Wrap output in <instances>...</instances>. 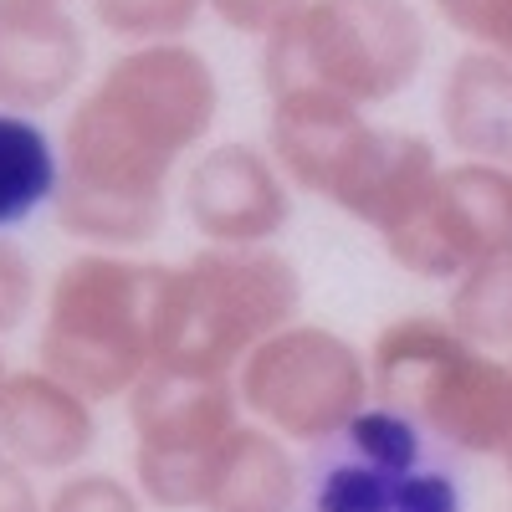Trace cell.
Wrapping results in <instances>:
<instances>
[{"mask_svg": "<svg viewBox=\"0 0 512 512\" xmlns=\"http://www.w3.org/2000/svg\"><path fill=\"white\" fill-rule=\"evenodd\" d=\"M216 113V67L190 41L123 47L62 128L57 226L98 251L154 241L180 164L210 139Z\"/></svg>", "mask_w": 512, "mask_h": 512, "instance_id": "1", "label": "cell"}, {"mask_svg": "<svg viewBox=\"0 0 512 512\" xmlns=\"http://www.w3.org/2000/svg\"><path fill=\"white\" fill-rule=\"evenodd\" d=\"M169 262H139L128 251H77L47 287L36 359L93 405L123 400L164 349Z\"/></svg>", "mask_w": 512, "mask_h": 512, "instance_id": "2", "label": "cell"}, {"mask_svg": "<svg viewBox=\"0 0 512 512\" xmlns=\"http://www.w3.org/2000/svg\"><path fill=\"white\" fill-rule=\"evenodd\" d=\"M262 41V93H328L379 108L415 88L431 31L410 0H297Z\"/></svg>", "mask_w": 512, "mask_h": 512, "instance_id": "3", "label": "cell"}, {"mask_svg": "<svg viewBox=\"0 0 512 512\" xmlns=\"http://www.w3.org/2000/svg\"><path fill=\"white\" fill-rule=\"evenodd\" d=\"M369 359V395L415 420L425 436L466 456L512 451V359L477 349L436 318L410 313L384 323Z\"/></svg>", "mask_w": 512, "mask_h": 512, "instance_id": "4", "label": "cell"}, {"mask_svg": "<svg viewBox=\"0 0 512 512\" xmlns=\"http://www.w3.org/2000/svg\"><path fill=\"white\" fill-rule=\"evenodd\" d=\"M303 313V277L292 256L267 246H200L175 262L154 364L195 374H236V364Z\"/></svg>", "mask_w": 512, "mask_h": 512, "instance_id": "5", "label": "cell"}, {"mask_svg": "<svg viewBox=\"0 0 512 512\" xmlns=\"http://www.w3.org/2000/svg\"><path fill=\"white\" fill-rule=\"evenodd\" d=\"M236 400L282 441L318 446L374 400L369 359L344 333L292 318L236 364Z\"/></svg>", "mask_w": 512, "mask_h": 512, "instance_id": "6", "label": "cell"}, {"mask_svg": "<svg viewBox=\"0 0 512 512\" xmlns=\"http://www.w3.org/2000/svg\"><path fill=\"white\" fill-rule=\"evenodd\" d=\"M134 425V482L159 512L200 507L205 466L241 420L236 374H195L175 364H149L123 395Z\"/></svg>", "mask_w": 512, "mask_h": 512, "instance_id": "7", "label": "cell"}, {"mask_svg": "<svg viewBox=\"0 0 512 512\" xmlns=\"http://www.w3.org/2000/svg\"><path fill=\"white\" fill-rule=\"evenodd\" d=\"M384 256L420 282H451L482 256L512 246V169L456 159L441 164L425 195L379 231Z\"/></svg>", "mask_w": 512, "mask_h": 512, "instance_id": "8", "label": "cell"}, {"mask_svg": "<svg viewBox=\"0 0 512 512\" xmlns=\"http://www.w3.org/2000/svg\"><path fill=\"white\" fill-rule=\"evenodd\" d=\"M180 210L205 246H267L292 221V185L262 144L226 139L185 164Z\"/></svg>", "mask_w": 512, "mask_h": 512, "instance_id": "9", "label": "cell"}, {"mask_svg": "<svg viewBox=\"0 0 512 512\" xmlns=\"http://www.w3.org/2000/svg\"><path fill=\"white\" fill-rule=\"evenodd\" d=\"M313 512H395L400 487L425 461V431L390 405H364L344 431L313 446Z\"/></svg>", "mask_w": 512, "mask_h": 512, "instance_id": "10", "label": "cell"}, {"mask_svg": "<svg viewBox=\"0 0 512 512\" xmlns=\"http://www.w3.org/2000/svg\"><path fill=\"white\" fill-rule=\"evenodd\" d=\"M88 72V31L67 0H0V108L47 113Z\"/></svg>", "mask_w": 512, "mask_h": 512, "instance_id": "11", "label": "cell"}, {"mask_svg": "<svg viewBox=\"0 0 512 512\" xmlns=\"http://www.w3.org/2000/svg\"><path fill=\"white\" fill-rule=\"evenodd\" d=\"M98 446V410L47 369H6L0 379V451L21 472H72Z\"/></svg>", "mask_w": 512, "mask_h": 512, "instance_id": "12", "label": "cell"}, {"mask_svg": "<svg viewBox=\"0 0 512 512\" xmlns=\"http://www.w3.org/2000/svg\"><path fill=\"white\" fill-rule=\"evenodd\" d=\"M436 169H441V154L425 134L369 123L359 134V144L349 149L344 169H338L328 205L379 236L425 195V185L436 180Z\"/></svg>", "mask_w": 512, "mask_h": 512, "instance_id": "13", "label": "cell"}, {"mask_svg": "<svg viewBox=\"0 0 512 512\" xmlns=\"http://www.w3.org/2000/svg\"><path fill=\"white\" fill-rule=\"evenodd\" d=\"M297 492H303V472L287 441L256 420H236L205 466L200 512H292Z\"/></svg>", "mask_w": 512, "mask_h": 512, "instance_id": "14", "label": "cell"}, {"mask_svg": "<svg viewBox=\"0 0 512 512\" xmlns=\"http://www.w3.org/2000/svg\"><path fill=\"white\" fill-rule=\"evenodd\" d=\"M441 139L461 159L512 169V62L466 47L441 82Z\"/></svg>", "mask_w": 512, "mask_h": 512, "instance_id": "15", "label": "cell"}, {"mask_svg": "<svg viewBox=\"0 0 512 512\" xmlns=\"http://www.w3.org/2000/svg\"><path fill=\"white\" fill-rule=\"evenodd\" d=\"M62 154L36 113L0 108V231L31 221L57 200Z\"/></svg>", "mask_w": 512, "mask_h": 512, "instance_id": "16", "label": "cell"}, {"mask_svg": "<svg viewBox=\"0 0 512 512\" xmlns=\"http://www.w3.org/2000/svg\"><path fill=\"white\" fill-rule=\"evenodd\" d=\"M446 323L477 349H512V246L482 256L446 282Z\"/></svg>", "mask_w": 512, "mask_h": 512, "instance_id": "17", "label": "cell"}, {"mask_svg": "<svg viewBox=\"0 0 512 512\" xmlns=\"http://www.w3.org/2000/svg\"><path fill=\"white\" fill-rule=\"evenodd\" d=\"M93 21L123 41V47H149V41H185L205 16V0H88Z\"/></svg>", "mask_w": 512, "mask_h": 512, "instance_id": "18", "label": "cell"}, {"mask_svg": "<svg viewBox=\"0 0 512 512\" xmlns=\"http://www.w3.org/2000/svg\"><path fill=\"white\" fill-rule=\"evenodd\" d=\"M431 6L466 47H482L512 62V0H431Z\"/></svg>", "mask_w": 512, "mask_h": 512, "instance_id": "19", "label": "cell"}, {"mask_svg": "<svg viewBox=\"0 0 512 512\" xmlns=\"http://www.w3.org/2000/svg\"><path fill=\"white\" fill-rule=\"evenodd\" d=\"M41 512H144V497L113 472H77L72 466L67 482L52 492V502Z\"/></svg>", "mask_w": 512, "mask_h": 512, "instance_id": "20", "label": "cell"}, {"mask_svg": "<svg viewBox=\"0 0 512 512\" xmlns=\"http://www.w3.org/2000/svg\"><path fill=\"white\" fill-rule=\"evenodd\" d=\"M36 303H41L36 262H31V256H26L11 236H0V333L21 328Z\"/></svg>", "mask_w": 512, "mask_h": 512, "instance_id": "21", "label": "cell"}, {"mask_svg": "<svg viewBox=\"0 0 512 512\" xmlns=\"http://www.w3.org/2000/svg\"><path fill=\"white\" fill-rule=\"evenodd\" d=\"M395 512H466V502H461V487L451 472H436V466L420 461L400 487Z\"/></svg>", "mask_w": 512, "mask_h": 512, "instance_id": "22", "label": "cell"}, {"mask_svg": "<svg viewBox=\"0 0 512 512\" xmlns=\"http://www.w3.org/2000/svg\"><path fill=\"white\" fill-rule=\"evenodd\" d=\"M297 0H205V11L236 36H267Z\"/></svg>", "mask_w": 512, "mask_h": 512, "instance_id": "23", "label": "cell"}, {"mask_svg": "<svg viewBox=\"0 0 512 512\" xmlns=\"http://www.w3.org/2000/svg\"><path fill=\"white\" fill-rule=\"evenodd\" d=\"M0 512H41V497L31 487V472H21L6 451H0Z\"/></svg>", "mask_w": 512, "mask_h": 512, "instance_id": "24", "label": "cell"}, {"mask_svg": "<svg viewBox=\"0 0 512 512\" xmlns=\"http://www.w3.org/2000/svg\"><path fill=\"white\" fill-rule=\"evenodd\" d=\"M502 466H507V482H512V451H507V456H502Z\"/></svg>", "mask_w": 512, "mask_h": 512, "instance_id": "25", "label": "cell"}, {"mask_svg": "<svg viewBox=\"0 0 512 512\" xmlns=\"http://www.w3.org/2000/svg\"><path fill=\"white\" fill-rule=\"evenodd\" d=\"M0 379H6V354H0Z\"/></svg>", "mask_w": 512, "mask_h": 512, "instance_id": "26", "label": "cell"}]
</instances>
